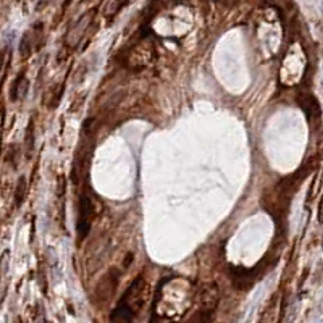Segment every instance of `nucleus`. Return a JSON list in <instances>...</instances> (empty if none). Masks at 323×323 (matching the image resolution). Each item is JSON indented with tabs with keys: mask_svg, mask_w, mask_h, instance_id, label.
Returning a JSON list of instances; mask_svg holds the SVG:
<instances>
[{
	"mask_svg": "<svg viewBox=\"0 0 323 323\" xmlns=\"http://www.w3.org/2000/svg\"><path fill=\"white\" fill-rule=\"evenodd\" d=\"M144 277L139 275L121 294L118 304L115 305L112 315H110V323H133L144 304Z\"/></svg>",
	"mask_w": 323,
	"mask_h": 323,
	"instance_id": "obj_1",
	"label": "nucleus"
},
{
	"mask_svg": "<svg viewBox=\"0 0 323 323\" xmlns=\"http://www.w3.org/2000/svg\"><path fill=\"white\" fill-rule=\"evenodd\" d=\"M92 216H94V202H92V193L91 188L86 184L79 195V215H78V239L83 241L89 235L92 226Z\"/></svg>",
	"mask_w": 323,
	"mask_h": 323,
	"instance_id": "obj_2",
	"label": "nucleus"
},
{
	"mask_svg": "<svg viewBox=\"0 0 323 323\" xmlns=\"http://www.w3.org/2000/svg\"><path fill=\"white\" fill-rule=\"evenodd\" d=\"M230 275H231V281H233V284L236 286V288L249 289L251 286L256 284L260 272H258V270H254V268H249V270H246V268H231Z\"/></svg>",
	"mask_w": 323,
	"mask_h": 323,
	"instance_id": "obj_3",
	"label": "nucleus"
},
{
	"mask_svg": "<svg viewBox=\"0 0 323 323\" xmlns=\"http://www.w3.org/2000/svg\"><path fill=\"white\" fill-rule=\"evenodd\" d=\"M26 89H28V81H26L23 75H20V78L13 83V91H12V95H10V97L12 99L21 97V95H24Z\"/></svg>",
	"mask_w": 323,
	"mask_h": 323,
	"instance_id": "obj_4",
	"label": "nucleus"
},
{
	"mask_svg": "<svg viewBox=\"0 0 323 323\" xmlns=\"http://www.w3.org/2000/svg\"><path fill=\"white\" fill-rule=\"evenodd\" d=\"M24 191H26V179H24V178H20L18 186H17V200H15L17 207H20V204L23 202V199H24Z\"/></svg>",
	"mask_w": 323,
	"mask_h": 323,
	"instance_id": "obj_5",
	"label": "nucleus"
},
{
	"mask_svg": "<svg viewBox=\"0 0 323 323\" xmlns=\"http://www.w3.org/2000/svg\"><path fill=\"white\" fill-rule=\"evenodd\" d=\"M3 66V52H0V70H2Z\"/></svg>",
	"mask_w": 323,
	"mask_h": 323,
	"instance_id": "obj_6",
	"label": "nucleus"
}]
</instances>
